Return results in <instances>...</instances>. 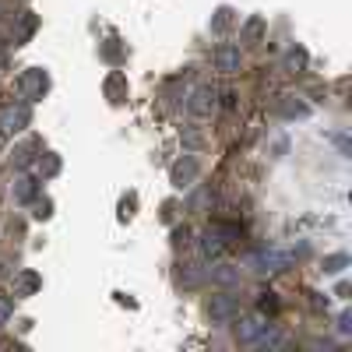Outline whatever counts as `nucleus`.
<instances>
[{
  "label": "nucleus",
  "instance_id": "1",
  "mask_svg": "<svg viewBox=\"0 0 352 352\" xmlns=\"http://www.w3.org/2000/svg\"><path fill=\"white\" fill-rule=\"evenodd\" d=\"M272 324L264 317H247V320H240V328H236V335H240V342H257L264 331H268Z\"/></svg>",
  "mask_w": 352,
  "mask_h": 352
},
{
  "label": "nucleus",
  "instance_id": "2",
  "mask_svg": "<svg viewBox=\"0 0 352 352\" xmlns=\"http://www.w3.org/2000/svg\"><path fill=\"white\" fill-rule=\"evenodd\" d=\"M285 264H289V254H278V250H264V254L254 257V268L257 272H282Z\"/></svg>",
  "mask_w": 352,
  "mask_h": 352
},
{
  "label": "nucleus",
  "instance_id": "3",
  "mask_svg": "<svg viewBox=\"0 0 352 352\" xmlns=\"http://www.w3.org/2000/svg\"><path fill=\"white\" fill-rule=\"evenodd\" d=\"M208 314H212V320H232V317L240 314V307H236V300H232V296H215L212 307H208Z\"/></svg>",
  "mask_w": 352,
  "mask_h": 352
},
{
  "label": "nucleus",
  "instance_id": "4",
  "mask_svg": "<svg viewBox=\"0 0 352 352\" xmlns=\"http://www.w3.org/2000/svg\"><path fill=\"white\" fill-rule=\"evenodd\" d=\"M201 254H204V257H219V254H222L219 232H204V236H201Z\"/></svg>",
  "mask_w": 352,
  "mask_h": 352
},
{
  "label": "nucleus",
  "instance_id": "5",
  "mask_svg": "<svg viewBox=\"0 0 352 352\" xmlns=\"http://www.w3.org/2000/svg\"><path fill=\"white\" fill-rule=\"evenodd\" d=\"M236 60H240V53H236V50H222V53H219L222 71H232V67H236Z\"/></svg>",
  "mask_w": 352,
  "mask_h": 352
},
{
  "label": "nucleus",
  "instance_id": "6",
  "mask_svg": "<svg viewBox=\"0 0 352 352\" xmlns=\"http://www.w3.org/2000/svg\"><path fill=\"white\" fill-rule=\"evenodd\" d=\"M8 314H11V303H8V300H0V320H4Z\"/></svg>",
  "mask_w": 352,
  "mask_h": 352
}]
</instances>
